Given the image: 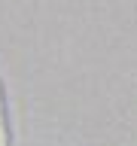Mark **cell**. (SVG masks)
Masks as SVG:
<instances>
[{"mask_svg":"<svg viewBox=\"0 0 137 146\" xmlns=\"http://www.w3.org/2000/svg\"><path fill=\"white\" fill-rule=\"evenodd\" d=\"M0 146H9V119H6V100H3V85H0Z\"/></svg>","mask_w":137,"mask_h":146,"instance_id":"6da1fadb","label":"cell"}]
</instances>
